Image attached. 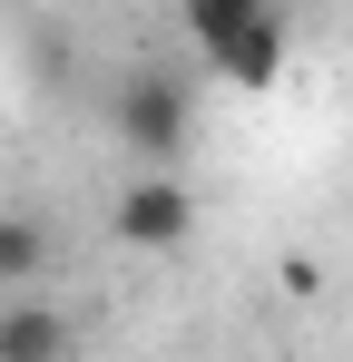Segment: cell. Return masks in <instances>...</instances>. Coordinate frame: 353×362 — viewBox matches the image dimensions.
I'll list each match as a JSON object with an SVG mask.
<instances>
[{
  "label": "cell",
  "mask_w": 353,
  "mask_h": 362,
  "mask_svg": "<svg viewBox=\"0 0 353 362\" xmlns=\"http://www.w3.org/2000/svg\"><path fill=\"white\" fill-rule=\"evenodd\" d=\"M108 226H118V245H138V255H176V245L196 235V196H186V177H128Z\"/></svg>",
  "instance_id": "3"
},
{
  "label": "cell",
  "mask_w": 353,
  "mask_h": 362,
  "mask_svg": "<svg viewBox=\"0 0 353 362\" xmlns=\"http://www.w3.org/2000/svg\"><path fill=\"white\" fill-rule=\"evenodd\" d=\"M176 30L196 40L206 78H226V88H275L285 78V10L275 0H186Z\"/></svg>",
  "instance_id": "2"
},
{
  "label": "cell",
  "mask_w": 353,
  "mask_h": 362,
  "mask_svg": "<svg viewBox=\"0 0 353 362\" xmlns=\"http://www.w3.org/2000/svg\"><path fill=\"white\" fill-rule=\"evenodd\" d=\"M0 362H69V313L40 294H10L0 303Z\"/></svg>",
  "instance_id": "4"
},
{
  "label": "cell",
  "mask_w": 353,
  "mask_h": 362,
  "mask_svg": "<svg viewBox=\"0 0 353 362\" xmlns=\"http://www.w3.org/2000/svg\"><path fill=\"white\" fill-rule=\"evenodd\" d=\"M50 264V226L40 216H0V294H30Z\"/></svg>",
  "instance_id": "5"
},
{
  "label": "cell",
  "mask_w": 353,
  "mask_h": 362,
  "mask_svg": "<svg viewBox=\"0 0 353 362\" xmlns=\"http://www.w3.org/2000/svg\"><path fill=\"white\" fill-rule=\"evenodd\" d=\"M108 118H118V147L138 157V177H176V157L196 137V78L167 59H138V69H118Z\"/></svg>",
  "instance_id": "1"
}]
</instances>
